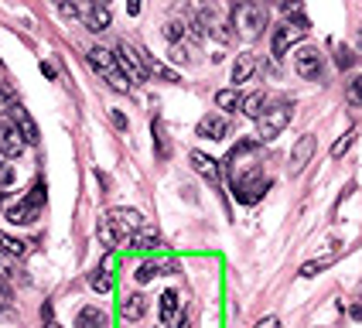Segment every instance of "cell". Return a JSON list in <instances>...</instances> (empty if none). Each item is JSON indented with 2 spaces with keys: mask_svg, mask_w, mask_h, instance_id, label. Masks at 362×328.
<instances>
[{
  "mask_svg": "<svg viewBox=\"0 0 362 328\" xmlns=\"http://www.w3.org/2000/svg\"><path fill=\"white\" fill-rule=\"evenodd\" d=\"M144 216L137 209H110V216L100 223V240L106 246H130V236L144 229Z\"/></svg>",
  "mask_w": 362,
  "mask_h": 328,
  "instance_id": "6da1fadb",
  "label": "cell"
},
{
  "mask_svg": "<svg viewBox=\"0 0 362 328\" xmlns=\"http://www.w3.org/2000/svg\"><path fill=\"white\" fill-rule=\"evenodd\" d=\"M89 65L100 72L103 79L110 82L117 93H127L130 86H134V79L123 72V65H120V59L110 52V48H89Z\"/></svg>",
  "mask_w": 362,
  "mask_h": 328,
  "instance_id": "7a4b0ae2",
  "label": "cell"
},
{
  "mask_svg": "<svg viewBox=\"0 0 362 328\" xmlns=\"http://www.w3.org/2000/svg\"><path fill=\"white\" fill-rule=\"evenodd\" d=\"M233 28H240L243 38H257L267 28V7L260 0H240L233 7Z\"/></svg>",
  "mask_w": 362,
  "mask_h": 328,
  "instance_id": "3957f363",
  "label": "cell"
},
{
  "mask_svg": "<svg viewBox=\"0 0 362 328\" xmlns=\"http://www.w3.org/2000/svg\"><path fill=\"white\" fill-rule=\"evenodd\" d=\"M267 188H270V178L263 175L260 168H250V171H243V175L233 178V195L243 205H257L267 195Z\"/></svg>",
  "mask_w": 362,
  "mask_h": 328,
  "instance_id": "277c9868",
  "label": "cell"
},
{
  "mask_svg": "<svg viewBox=\"0 0 362 328\" xmlns=\"http://www.w3.org/2000/svg\"><path fill=\"white\" fill-rule=\"evenodd\" d=\"M41 202H45V184H35L24 199H21L18 205H11L7 209V219L14 226H31V223H38L41 219Z\"/></svg>",
  "mask_w": 362,
  "mask_h": 328,
  "instance_id": "5b68a950",
  "label": "cell"
},
{
  "mask_svg": "<svg viewBox=\"0 0 362 328\" xmlns=\"http://www.w3.org/2000/svg\"><path fill=\"white\" fill-rule=\"evenodd\" d=\"M291 102L281 100L274 102V106H263V113L257 117V123H260V141H274V137H281V130L291 123Z\"/></svg>",
  "mask_w": 362,
  "mask_h": 328,
  "instance_id": "8992f818",
  "label": "cell"
},
{
  "mask_svg": "<svg viewBox=\"0 0 362 328\" xmlns=\"http://www.w3.org/2000/svg\"><path fill=\"white\" fill-rule=\"evenodd\" d=\"M117 59H120L123 72H127L134 82H144L147 76H151V62H147V55H144V52H137L134 45L120 41V45H117Z\"/></svg>",
  "mask_w": 362,
  "mask_h": 328,
  "instance_id": "52a82bcc",
  "label": "cell"
},
{
  "mask_svg": "<svg viewBox=\"0 0 362 328\" xmlns=\"http://www.w3.org/2000/svg\"><path fill=\"white\" fill-rule=\"evenodd\" d=\"M308 35V24H298V20H287V24H281L277 31H274V41H270V52L281 59L284 52L291 48V45H298V41Z\"/></svg>",
  "mask_w": 362,
  "mask_h": 328,
  "instance_id": "ba28073f",
  "label": "cell"
},
{
  "mask_svg": "<svg viewBox=\"0 0 362 328\" xmlns=\"http://www.w3.org/2000/svg\"><path fill=\"white\" fill-rule=\"evenodd\" d=\"M24 147H28V141L18 130V123H0V154L4 158H21Z\"/></svg>",
  "mask_w": 362,
  "mask_h": 328,
  "instance_id": "9c48e42d",
  "label": "cell"
},
{
  "mask_svg": "<svg viewBox=\"0 0 362 328\" xmlns=\"http://www.w3.org/2000/svg\"><path fill=\"white\" fill-rule=\"evenodd\" d=\"M294 69H298V76L301 79H318L322 76V55L315 52V48H301L298 52V59H294Z\"/></svg>",
  "mask_w": 362,
  "mask_h": 328,
  "instance_id": "30bf717a",
  "label": "cell"
},
{
  "mask_svg": "<svg viewBox=\"0 0 362 328\" xmlns=\"http://www.w3.org/2000/svg\"><path fill=\"white\" fill-rule=\"evenodd\" d=\"M229 134V120L219 117V113H209L199 120V137H209V141H222Z\"/></svg>",
  "mask_w": 362,
  "mask_h": 328,
  "instance_id": "8fae6325",
  "label": "cell"
},
{
  "mask_svg": "<svg viewBox=\"0 0 362 328\" xmlns=\"http://www.w3.org/2000/svg\"><path fill=\"white\" fill-rule=\"evenodd\" d=\"M76 328H110V318H106V311L96 305H86L76 315Z\"/></svg>",
  "mask_w": 362,
  "mask_h": 328,
  "instance_id": "7c38bea8",
  "label": "cell"
},
{
  "mask_svg": "<svg viewBox=\"0 0 362 328\" xmlns=\"http://www.w3.org/2000/svg\"><path fill=\"white\" fill-rule=\"evenodd\" d=\"M311 154H315V137H308L304 134L301 141L294 144V154H291V171L298 175V171H304V164L311 161Z\"/></svg>",
  "mask_w": 362,
  "mask_h": 328,
  "instance_id": "4fadbf2b",
  "label": "cell"
},
{
  "mask_svg": "<svg viewBox=\"0 0 362 328\" xmlns=\"http://www.w3.org/2000/svg\"><path fill=\"white\" fill-rule=\"evenodd\" d=\"M178 311H181L178 291H164V294H161V325L164 328L175 325V322H178Z\"/></svg>",
  "mask_w": 362,
  "mask_h": 328,
  "instance_id": "5bb4252c",
  "label": "cell"
},
{
  "mask_svg": "<svg viewBox=\"0 0 362 328\" xmlns=\"http://www.w3.org/2000/svg\"><path fill=\"white\" fill-rule=\"evenodd\" d=\"M188 161H192V168L199 171L202 178H209L212 184H219V164L212 161L209 154H202V151H192V158H188Z\"/></svg>",
  "mask_w": 362,
  "mask_h": 328,
  "instance_id": "9a60e30c",
  "label": "cell"
},
{
  "mask_svg": "<svg viewBox=\"0 0 362 328\" xmlns=\"http://www.w3.org/2000/svg\"><path fill=\"white\" fill-rule=\"evenodd\" d=\"M158 246H161V236H158V233H154L151 226H144L141 233H134V236H130V246H127V250H137V253H151V250H158Z\"/></svg>",
  "mask_w": 362,
  "mask_h": 328,
  "instance_id": "2e32d148",
  "label": "cell"
},
{
  "mask_svg": "<svg viewBox=\"0 0 362 328\" xmlns=\"http://www.w3.org/2000/svg\"><path fill=\"white\" fill-rule=\"evenodd\" d=\"M11 113H14V123H18V130L24 134V141L38 144V127H35V120H31V113H28L24 106H14Z\"/></svg>",
  "mask_w": 362,
  "mask_h": 328,
  "instance_id": "e0dca14e",
  "label": "cell"
},
{
  "mask_svg": "<svg viewBox=\"0 0 362 328\" xmlns=\"http://www.w3.org/2000/svg\"><path fill=\"white\" fill-rule=\"evenodd\" d=\"M144 311H147V298H144V294H130V298L120 305L123 322H141Z\"/></svg>",
  "mask_w": 362,
  "mask_h": 328,
  "instance_id": "ac0fdd59",
  "label": "cell"
},
{
  "mask_svg": "<svg viewBox=\"0 0 362 328\" xmlns=\"http://www.w3.org/2000/svg\"><path fill=\"white\" fill-rule=\"evenodd\" d=\"M164 270H178V264L175 260H158V264H141L137 266V284H147V281H154L158 274H164Z\"/></svg>",
  "mask_w": 362,
  "mask_h": 328,
  "instance_id": "d6986e66",
  "label": "cell"
},
{
  "mask_svg": "<svg viewBox=\"0 0 362 328\" xmlns=\"http://www.w3.org/2000/svg\"><path fill=\"white\" fill-rule=\"evenodd\" d=\"M253 72H257V59H253V55H240L236 65H233V82L240 86V82H246Z\"/></svg>",
  "mask_w": 362,
  "mask_h": 328,
  "instance_id": "ffe728a7",
  "label": "cell"
},
{
  "mask_svg": "<svg viewBox=\"0 0 362 328\" xmlns=\"http://www.w3.org/2000/svg\"><path fill=\"white\" fill-rule=\"evenodd\" d=\"M263 106H267V96H263V93H253V96H246V100H243V113L257 120V117L263 113Z\"/></svg>",
  "mask_w": 362,
  "mask_h": 328,
  "instance_id": "44dd1931",
  "label": "cell"
},
{
  "mask_svg": "<svg viewBox=\"0 0 362 328\" xmlns=\"http://www.w3.org/2000/svg\"><path fill=\"white\" fill-rule=\"evenodd\" d=\"M0 274L4 277H18V257L11 250H4V246H0Z\"/></svg>",
  "mask_w": 362,
  "mask_h": 328,
  "instance_id": "7402d4cb",
  "label": "cell"
},
{
  "mask_svg": "<svg viewBox=\"0 0 362 328\" xmlns=\"http://www.w3.org/2000/svg\"><path fill=\"white\" fill-rule=\"evenodd\" d=\"M216 102H219L222 110H240L243 100H240V93L236 89H222V93H216Z\"/></svg>",
  "mask_w": 362,
  "mask_h": 328,
  "instance_id": "603a6c76",
  "label": "cell"
},
{
  "mask_svg": "<svg viewBox=\"0 0 362 328\" xmlns=\"http://www.w3.org/2000/svg\"><path fill=\"white\" fill-rule=\"evenodd\" d=\"M89 287H93V291H100V294H106V291L113 287V277H110V270H106V266H103V270H96V274L89 277Z\"/></svg>",
  "mask_w": 362,
  "mask_h": 328,
  "instance_id": "cb8c5ba5",
  "label": "cell"
},
{
  "mask_svg": "<svg viewBox=\"0 0 362 328\" xmlns=\"http://www.w3.org/2000/svg\"><path fill=\"white\" fill-rule=\"evenodd\" d=\"M335 65H339V69H352V65H356V55H352V48H345V45H335Z\"/></svg>",
  "mask_w": 362,
  "mask_h": 328,
  "instance_id": "d4e9b609",
  "label": "cell"
},
{
  "mask_svg": "<svg viewBox=\"0 0 362 328\" xmlns=\"http://www.w3.org/2000/svg\"><path fill=\"white\" fill-rule=\"evenodd\" d=\"M154 141H158V158H168L171 154V147H168V137H164V127H161V120H154Z\"/></svg>",
  "mask_w": 362,
  "mask_h": 328,
  "instance_id": "484cf974",
  "label": "cell"
},
{
  "mask_svg": "<svg viewBox=\"0 0 362 328\" xmlns=\"http://www.w3.org/2000/svg\"><path fill=\"white\" fill-rule=\"evenodd\" d=\"M171 59L178 62V65L192 62V45H185V41H175V45H171Z\"/></svg>",
  "mask_w": 362,
  "mask_h": 328,
  "instance_id": "4316f807",
  "label": "cell"
},
{
  "mask_svg": "<svg viewBox=\"0 0 362 328\" xmlns=\"http://www.w3.org/2000/svg\"><path fill=\"white\" fill-rule=\"evenodd\" d=\"M164 38L171 41V45L181 41L185 38V24H181V20H168V24H164Z\"/></svg>",
  "mask_w": 362,
  "mask_h": 328,
  "instance_id": "83f0119b",
  "label": "cell"
},
{
  "mask_svg": "<svg viewBox=\"0 0 362 328\" xmlns=\"http://www.w3.org/2000/svg\"><path fill=\"white\" fill-rule=\"evenodd\" d=\"M14 106H18L14 89H11V86H0V113H7V110H14Z\"/></svg>",
  "mask_w": 362,
  "mask_h": 328,
  "instance_id": "f1b7e54d",
  "label": "cell"
},
{
  "mask_svg": "<svg viewBox=\"0 0 362 328\" xmlns=\"http://www.w3.org/2000/svg\"><path fill=\"white\" fill-rule=\"evenodd\" d=\"M284 14H287L291 20H298V24H308V18H304V11H301L298 0H287V4H284Z\"/></svg>",
  "mask_w": 362,
  "mask_h": 328,
  "instance_id": "f546056e",
  "label": "cell"
},
{
  "mask_svg": "<svg viewBox=\"0 0 362 328\" xmlns=\"http://www.w3.org/2000/svg\"><path fill=\"white\" fill-rule=\"evenodd\" d=\"M325 266H332V257H322V260H311V264L301 266V277H315L318 270H325Z\"/></svg>",
  "mask_w": 362,
  "mask_h": 328,
  "instance_id": "4dcf8cb0",
  "label": "cell"
},
{
  "mask_svg": "<svg viewBox=\"0 0 362 328\" xmlns=\"http://www.w3.org/2000/svg\"><path fill=\"white\" fill-rule=\"evenodd\" d=\"M352 141H356V130H349V134H345L342 141H339V144H335V147H332V158H342L345 151L352 147Z\"/></svg>",
  "mask_w": 362,
  "mask_h": 328,
  "instance_id": "1f68e13d",
  "label": "cell"
},
{
  "mask_svg": "<svg viewBox=\"0 0 362 328\" xmlns=\"http://www.w3.org/2000/svg\"><path fill=\"white\" fill-rule=\"evenodd\" d=\"M0 246H4V250H11L14 257H21V253L28 250V246L21 243V240H11V236H4V233H0Z\"/></svg>",
  "mask_w": 362,
  "mask_h": 328,
  "instance_id": "d6a6232c",
  "label": "cell"
},
{
  "mask_svg": "<svg viewBox=\"0 0 362 328\" xmlns=\"http://www.w3.org/2000/svg\"><path fill=\"white\" fill-rule=\"evenodd\" d=\"M11 182H14V164L0 161V188H7Z\"/></svg>",
  "mask_w": 362,
  "mask_h": 328,
  "instance_id": "836d02e7",
  "label": "cell"
},
{
  "mask_svg": "<svg viewBox=\"0 0 362 328\" xmlns=\"http://www.w3.org/2000/svg\"><path fill=\"white\" fill-rule=\"evenodd\" d=\"M349 100H352V102H359V106H362V76H359V79H352V82H349Z\"/></svg>",
  "mask_w": 362,
  "mask_h": 328,
  "instance_id": "e575fe53",
  "label": "cell"
},
{
  "mask_svg": "<svg viewBox=\"0 0 362 328\" xmlns=\"http://www.w3.org/2000/svg\"><path fill=\"white\" fill-rule=\"evenodd\" d=\"M127 14L137 18V14H141V0H127Z\"/></svg>",
  "mask_w": 362,
  "mask_h": 328,
  "instance_id": "d590c367",
  "label": "cell"
},
{
  "mask_svg": "<svg viewBox=\"0 0 362 328\" xmlns=\"http://www.w3.org/2000/svg\"><path fill=\"white\" fill-rule=\"evenodd\" d=\"M113 123H117L120 130H127V117H123V113H117V110H113Z\"/></svg>",
  "mask_w": 362,
  "mask_h": 328,
  "instance_id": "8d00e7d4",
  "label": "cell"
},
{
  "mask_svg": "<svg viewBox=\"0 0 362 328\" xmlns=\"http://www.w3.org/2000/svg\"><path fill=\"white\" fill-rule=\"evenodd\" d=\"M257 328H281V322H277V318H263Z\"/></svg>",
  "mask_w": 362,
  "mask_h": 328,
  "instance_id": "74e56055",
  "label": "cell"
},
{
  "mask_svg": "<svg viewBox=\"0 0 362 328\" xmlns=\"http://www.w3.org/2000/svg\"><path fill=\"white\" fill-rule=\"evenodd\" d=\"M352 318H359V322H362V305H356V308H352Z\"/></svg>",
  "mask_w": 362,
  "mask_h": 328,
  "instance_id": "f35d334b",
  "label": "cell"
},
{
  "mask_svg": "<svg viewBox=\"0 0 362 328\" xmlns=\"http://www.w3.org/2000/svg\"><path fill=\"white\" fill-rule=\"evenodd\" d=\"M96 4H103V7H106V4H110V0H96Z\"/></svg>",
  "mask_w": 362,
  "mask_h": 328,
  "instance_id": "ab89813d",
  "label": "cell"
},
{
  "mask_svg": "<svg viewBox=\"0 0 362 328\" xmlns=\"http://www.w3.org/2000/svg\"><path fill=\"white\" fill-rule=\"evenodd\" d=\"M359 48H362V28H359Z\"/></svg>",
  "mask_w": 362,
  "mask_h": 328,
  "instance_id": "60d3db41",
  "label": "cell"
}]
</instances>
